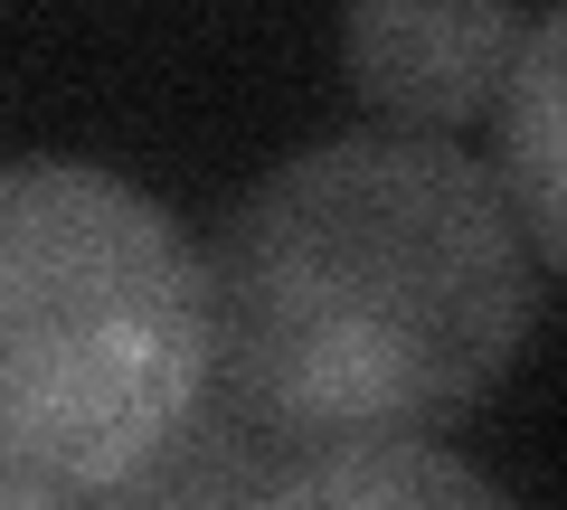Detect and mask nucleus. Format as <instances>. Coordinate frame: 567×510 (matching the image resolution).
<instances>
[{
	"label": "nucleus",
	"instance_id": "f257e3e1",
	"mask_svg": "<svg viewBox=\"0 0 567 510\" xmlns=\"http://www.w3.org/2000/svg\"><path fill=\"white\" fill-rule=\"evenodd\" d=\"M199 274L208 378L275 454L425 445L483 407L539 322V256L502 180L425 133L293 152Z\"/></svg>",
	"mask_w": 567,
	"mask_h": 510
},
{
	"label": "nucleus",
	"instance_id": "f03ea898",
	"mask_svg": "<svg viewBox=\"0 0 567 510\" xmlns=\"http://www.w3.org/2000/svg\"><path fill=\"white\" fill-rule=\"evenodd\" d=\"M208 397V274L95 162L0 170V482L95 501Z\"/></svg>",
	"mask_w": 567,
	"mask_h": 510
},
{
	"label": "nucleus",
	"instance_id": "7ed1b4c3",
	"mask_svg": "<svg viewBox=\"0 0 567 510\" xmlns=\"http://www.w3.org/2000/svg\"><path fill=\"white\" fill-rule=\"evenodd\" d=\"M529 20L511 0H350V85L388 114V133L483 123L511 85Z\"/></svg>",
	"mask_w": 567,
	"mask_h": 510
},
{
	"label": "nucleus",
	"instance_id": "20e7f679",
	"mask_svg": "<svg viewBox=\"0 0 567 510\" xmlns=\"http://www.w3.org/2000/svg\"><path fill=\"white\" fill-rule=\"evenodd\" d=\"M256 510H511V491L435 445H331L275 472Z\"/></svg>",
	"mask_w": 567,
	"mask_h": 510
},
{
	"label": "nucleus",
	"instance_id": "39448f33",
	"mask_svg": "<svg viewBox=\"0 0 567 510\" xmlns=\"http://www.w3.org/2000/svg\"><path fill=\"white\" fill-rule=\"evenodd\" d=\"M558 10H539L529 20V39H520V58H511V85H502V199H511V218H520V237H529V256L539 266H558Z\"/></svg>",
	"mask_w": 567,
	"mask_h": 510
},
{
	"label": "nucleus",
	"instance_id": "423d86ee",
	"mask_svg": "<svg viewBox=\"0 0 567 510\" xmlns=\"http://www.w3.org/2000/svg\"><path fill=\"white\" fill-rule=\"evenodd\" d=\"M275 482V445L246 435L237 416L227 426H199L189 416L142 472H123L114 491H95L104 510H256V491Z\"/></svg>",
	"mask_w": 567,
	"mask_h": 510
},
{
	"label": "nucleus",
	"instance_id": "0eeeda50",
	"mask_svg": "<svg viewBox=\"0 0 567 510\" xmlns=\"http://www.w3.org/2000/svg\"><path fill=\"white\" fill-rule=\"evenodd\" d=\"M0 510H66L58 491H29V482H0Z\"/></svg>",
	"mask_w": 567,
	"mask_h": 510
}]
</instances>
